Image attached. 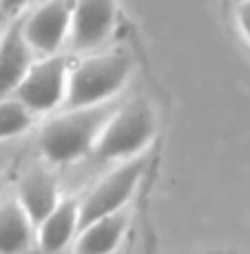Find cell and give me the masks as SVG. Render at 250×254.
I'll list each match as a JSON object with an SVG mask.
<instances>
[{"label": "cell", "mask_w": 250, "mask_h": 254, "mask_svg": "<svg viewBox=\"0 0 250 254\" xmlns=\"http://www.w3.org/2000/svg\"><path fill=\"white\" fill-rule=\"evenodd\" d=\"M115 106H91V109H67L42 124L38 133V148L51 166H67L86 157L95 150L109 115Z\"/></svg>", "instance_id": "1"}, {"label": "cell", "mask_w": 250, "mask_h": 254, "mask_svg": "<svg viewBox=\"0 0 250 254\" xmlns=\"http://www.w3.org/2000/svg\"><path fill=\"white\" fill-rule=\"evenodd\" d=\"M133 58L124 51H91L71 64L65 109L111 104L133 75Z\"/></svg>", "instance_id": "2"}, {"label": "cell", "mask_w": 250, "mask_h": 254, "mask_svg": "<svg viewBox=\"0 0 250 254\" xmlns=\"http://www.w3.org/2000/svg\"><path fill=\"white\" fill-rule=\"evenodd\" d=\"M160 122L155 109L146 100H131L115 106L109 115L102 135L95 144V155L100 162H126L146 155L149 146L158 135Z\"/></svg>", "instance_id": "3"}, {"label": "cell", "mask_w": 250, "mask_h": 254, "mask_svg": "<svg viewBox=\"0 0 250 254\" xmlns=\"http://www.w3.org/2000/svg\"><path fill=\"white\" fill-rule=\"evenodd\" d=\"M149 159L146 155H140L135 159L120 162L111 173L100 177L89 188V192L80 199V219L82 226L95 221L106 214H115L126 210L133 194L137 192L142 177L146 173Z\"/></svg>", "instance_id": "4"}, {"label": "cell", "mask_w": 250, "mask_h": 254, "mask_svg": "<svg viewBox=\"0 0 250 254\" xmlns=\"http://www.w3.org/2000/svg\"><path fill=\"white\" fill-rule=\"evenodd\" d=\"M71 64L73 62L62 53L38 58L13 97H18L33 115H49L58 111L67 104Z\"/></svg>", "instance_id": "5"}, {"label": "cell", "mask_w": 250, "mask_h": 254, "mask_svg": "<svg viewBox=\"0 0 250 254\" xmlns=\"http://www.w3.org/2000/svg\"><path fill=\"white\" fill-rule=\"evenodd\" d=\"M73 0H42L22 13V31L38 58L56 56L71 40Z\"/></svg>", "instance_id": "6"}, {"label": "cell", "mask_w": 250, "mask_h": 254, "mask_svg": "<svg viewBox=\"0 0 250 254\" xmlns=\"http://www.w3.org/2000/svg\"><path fill=\"white\" fill-rule=\"evenodd\" d=\"M117 0H73L71 45L76 51H97L115 31Z\"/></svg>", "instance_id": "7"}, {"label": "cell", "mask_w": 250, "mask_h": 254, "mask_svg": "<svg viewBox=\"0 0 250 254\" xmlns=\"http://www.w3.org/2000/svg\"><path fill=\"white\" fill-rule=\"evenodd\" d=\"M36 60V51L22 31V16L9 20L0 36V100L13 97Z\"/></svg>", "instance_id": "8"}, {"label": "cell", "mask_w": 250, "mask_h": 254, "mask_svg": "<svg viewBox=\"0 0 250 254\" xmlns=\"http://www.w3.org/2000/svg\"><path fill=\"white\" fill-rule=\"evenodd\" d=\"M82 228L80 199L65 197L51 214L36 226V246L42 254H60L76 243Z\"/></svg>", "instance_id": "9"}, {"label": "cell", "mask_w": 250, "mask_h": 254, "mask_svg": "<svg viewBox=\"0 0 250 254\" xmlns=\"http://www.w3.org/2000/svg\"><path fill=\"white\" fill-rule=\"evenodd\" d=\"M129 221V212L122 210L82 226L71 246L73 254H122Z\"/></svg>", "instance_id": "10"}, {"label": "cell", "mask_w": 250, "mask_h": 254, "mask_svg": "<svg viewBox=\"0 0 250 254\" xmlns=\"http://www.w3.org/2000/svg\"><path fill=\"white\" fill-rule=\"evenodd\" d=\"M16 199L24 208V212L31 217V221L40 223L47 214H51L62 201L60 184H58L56 175L42 168H33L18 182Z\"/></svg>", "instance_id": "11"}, {"label": "cell", "mask_w": 250, "mask_h": 254, "mask_svg": "<svg viewBox=\"0 0 250 254\" xmlns=\"http://www.w3.org/2000/svg\"><path fill=\"white\" fill-rule=\"evenodd\" d=\"M36 246V223L18 199L0 203V254H27Z\"/></svg>", "instance_id": "12"}, {"label": "cell", "mask_w": 250, "mask_h": 254, "mask_svg": "<svg viewBox=\"0 0 250 254\" xmlns=\"http://www.w3.org/2000/svg\"><path fill=\"white\" fill-rule=\"evenodd\" d=\"M33 115L18 97L0 100V141L24 135L33 124Z\"/></svg>", "instance_id": "13"}, {"label": "cell", "mask_w": 250, "mask_h": 254, "mask_svg": "<svg viewBox=\"0 0 250 254\" xmlns=\"http://www.w3.org/2000/svg\"><path fill=\"white\" fill-rule=\"evenodd\" d=\"M235 22H237L242 38L250 47V0H239L237 2V7H235Z\"/></svg>", "instance_id": "14"}, {"label": "cell", "mask_w": 250, "mask_h": 254, "mask_svg": "<svg viewBox=\"0 0 250 254\" xmlns=\"http://www.w3.org/2000/svg\"><path fill=\"white\" fill-rule=\"evenodd\" d=\"M31 4L33 0H0V13L4 20H13V18H20L22 13H27Z\"/></svg>", "instance_id": "15"}, {"label": "cell", "mask_w": 250, "mask_h": 254, "mask_svg": "<svg viewBox=\"0 0 250 254\" xmlns=\"http://www.w3.org/2000/svg\"><path fill=\"white\" fill-rule=\"evenodd\" d=\"M140 254H160L158 239H155V234H153V232H149V234L144 237V243H142Z\"/></svg>", "instance_id": "16"}, {"label": "cell", "mask_w": 250, "mask_h": 254, "mask_svg": "<svg viewBox=\"0 0 250 254\" xmlns=\"http://www.w3.org/2000/svg\"><path fill=\"white\" fill-rule=\"evenodd\" d=\"M2 179H4V162L0 159V188H2Z\"/></svg>", "instance_id": "17"}, {"label": "cell", "mask_w": 250, "mask_h": 254, "mask_svg": "<svg viewBox=\"0 0 250 254\" xmlns=\"http://www.w3.org/2000/svg\"><path fill=\"white\" fill-rule=\"evenodd\" d=\"M4 20V18H2V13H0V22H2ZM0 36H2V29H0Z\"/></svg>", "instance_id": "18"}]
</instances>
